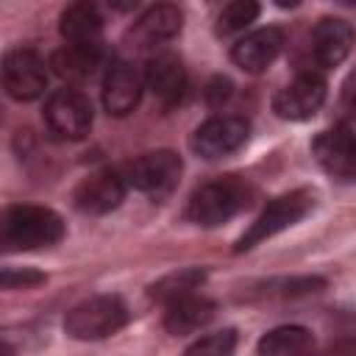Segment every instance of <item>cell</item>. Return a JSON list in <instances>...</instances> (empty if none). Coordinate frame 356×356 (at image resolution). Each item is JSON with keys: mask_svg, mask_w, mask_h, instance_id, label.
I'll return each instance as SVG.
<instances>
[{"mask_svg": "<svg viewBox=\"0 0 356 356\" xmlns=\"http://www.w3.org/2000/svg\"><path fill=\"white\" fill-rule=\"evenodd\" d=\"M325 103V78L314 70L295 75L284 89H278V95L273 97V111L281 120H292V122H303L312 120Z\"/></svg>", "mask_w": 356, "mask_h": 356, "instance_id": "9", "label": "cell"}, {"mask_svg": "<svg viewBox=\"0 0 356 356\" xmlns=\"http://www.w3.org/2000/svg\"><path fill=\"white\" fill-rule=\"evenodd\" d=\"M0 284L3 289H28V286H36V284H44V273H36L31 267H3V275H0Z\"/></svg>", "mask_w": 356, "mask_h": 356, "instance_id": "25", "label": "cell"}, {"mask_svg": "<svg viewBox=\"0 0 356 356\" xmlns=\"http://www.w3.org/2000/svg\"><path fill=\"white\" fill-rule=\"evenodd\" d=\"M181 156L172 153V150H153V153H145L139 159H134L122 178L131 189L142 192V195H150V197H164L175 189L178 178H181Z\"/></svg>", "mask_w": 356, "mask_h": 356, "instance_id": "5", "label": "cell"}, {"mask_svg": "<svg viewBox=\"0 0 356 356\" xmlns=\"http://www.w3.org/2000/svg\"><path fill=\"white\" fill-rule=\"evenodd\" d=\"M92 103L78 89H56L44 103V122L58 139H83L92 128Z\"/></svg>", "mask_w": 356, "mask_h": 356, "instance_id": "6", "label": "cell"}, {"mask_svg": "<svg viewBox=\"0 0 356 356\" xmlns=\"http://www.w3.org/2000/svg\"><path fill=\"white\" fill-rule=\"evenodd\" d=\"M125 178L117 170H100L86 175L78 186H75V209L83 214H108L114 211L122 200H125Z\"/></svg>", "mask_w": 356, "mask_h": 356, "instance_id": "10", "label": "cell"}, {"mask_svg": "<svg viewBox=\"0 0 356 356\" xmlns=\"http://www.w3.org/2000/svg\"><path fill=\"white\" fill-rule=\"evenodd\" d=\"M284 47V31L281 28H256L245 33L234 47H231V61L245 70V72H261L267 70Z\"/></svg>", "mask_w": 356, "mask_h": 356, "instance_id": "16", "label": "cell"}, {"mask_svg": "<svg viewBox=\"0 0 356 356\" xmlns=\"http://www.w3.org/2000/svg\"><path fill=\"white\" fill-rule=\"evenodd\" d=\"M50 67L67 81H89L103 67V47H72L64 44L53 53Z\"/></svg>", "mask_w": 356, "mask_h": 356, "instance_id": "19", "label": "cell"}, {"mask_svg": "<svg viewBox=\"0 0 356 356\" xmlns=\"http://www.w3.org/2000/svg\"><path fill=\"white\" fill-rule=\"evenodd\" d=\"M353 42H356V33H353L350 22H345L339 17H323L312 28V56L323 70L339 67L350 56Z\"/></svg>", "mask_w": 356, "mask_h": 356, "instance_id": "15", "label": "cell"}, {"mask_svg": "<svg viewBox=\"0 0 356 356\" xmlns=\"http://www.w3.org/2000/svg\"><path fill=\"white\" fill-rule=\"evenodd\" d=\"M186 70L175 53H153L145 67V86L161 106H175L186 95Z\"/></svg>", "mask_w": 356, "mask_h": 356, "instance_id": "13", "label": "cell"}, {"mask_svg": "<svg viewBox=\"0 0 356 356\" xmlns=\"http://www.w3.org/2000/svg\"><path fill=\"white\" fill-rule=\"evenodd\" d=\"M325 286V278L320 275H295V278H278V281H267L261 284L259 295H278V298H298V295H312L320 292Z\"/></svg>", "mask_w": 356, "mask_h": 356, "instance_id": "23", "label": "cell"}, {"mask_svg": "<svg viewBox=\"0 0 356 356\" xmlns=\"http://www.w3.org/2000/svg\"><path fill=\"white\" fill-rule=\"evenodd\" d=\"M203 278H206V270H200V267H184V270L170 273V275H164L161 281H156V284L150 286V298H156V300H161V303H170V300H175V298L192 295V292L203 284Z\"/></svg>", "mask_w": 356, "mask_h": 356, "instance_id": "21", "label": "cell"}, {"mask_svg": "<svg viewBox=\"0 0 356 356\" xmlns=\"http://www.w3.org/2000/svg\"><path fill=\"white\" fill-rule=\"evenodd\" d=\"M312 348V331L303 325H278L259 339V356H303Z\"/></svg>", "mask_w": 356, "mask_h": 356, "instance_id": "20", "label": "cell"}, {"mask_svg": "<svg viewBox=\"0 0 356 356\" xmlns=\"http://www.w3.org/2000/svg\"><path fill=\"white\" fill-rule=\"evenodd\" d=\"M3 356H14V348L8 342H3Z\"/></svg>", "mask_w": 356, "mask_h": 356, "instance_id": "27", "label": "cell"}, {"mask_svg": "<svg viewBox=\"0 0 356 356\" xmlns=\"http://www.w3.org/2000/svg\"><path fill=\"white\" fill-rule=\"evenodd\" d=\"M142 89H145V78L131 64L114 61L103 75V108L111 117H125L139 106Z\"/></svg>", "mask_w": 356, "mask_h": 356, "instance_id": "14", "label": "cell"}, {"mask_svg": "<svg viewBox=\"0 0 356 356\" xmlns=\"http://www.w3.org/2000/svg\"><path fill=\"white\" fill-rule=\"evenodd\" d=\"M259 11H261V6L253 0H234V3L222 6V11L217 14V25H214L217 36H234V33L245 31L250 22H256Z\"/></svg>", "mask_w": 356, "mask_h": 356, "instance_id": "22", "label": "cell"}, {"mask_svg": "<svg viewBox=\"0 0 356 356\" xmlns=\"http://www.w3.org/2000/svg\"><path fill=\"white\" fill-rule=\"evenodd\" d=\"M128 323V306L117 295H95L89 300H81L72 306L64 317V331L72 339L92 342L114 337Z\"/></svg>", "mask_w": 356, "mask_h": 356, "instance_id": "3", "label": "cell"}, {"mask_svg": "<svg viewBox=\"0 0 356 356\" xmlns=\"http://www.w3.org/2000/svg\"><path fill=\"white\" fill-rule=\"evenodd\" d=\"M231 92H234L231 81L222 78V75H217V78H211L209 86H206V100H209V106H222V103L231 97Z\"/></svg>", "mask_w": 356, "mask_h": 356, "instance_id": "26", "label": "cell"}, {"mask_svg": "<svg viewBox=\"0 0 356 356\" xmlns=\"http://www.w3.org/2000/svg\"><path fill=\"white\" fill-rule=\"evenodd\" d=\"M312 206H314V195H312L309 189H295V192H286V195L270 200V203L264 206V211H261V214L245 228V234L236 239L234 250H236V253H245V250L256 248L259 242H264V239H270V236L286 231L289 225H295L298 220H303V217L312 211Z\"/></svg>", "mask_w": 356, "mask_h": 356, "instance_id": "4", "label": "cell"}, {"mask_svg": "<svg viewBox=\"0 0 356 356\" xmlns=\"http://www.w3.org/2000/svg\"><path fill=\"white\" fill-rule=\"evenodd\" d=\"M3 86L6 95L19 103L42 97L47 89V67L42 56L31 47L8 50L3 58Z\"/></svg>", "mask_w": 356, "mask_h": 356, "instance_id": "8", "label": "cell"}, {"mask_svg": "<svg viewBox=\"0 0 356 356\" xmlns=\"http://www.w3.org/2000/svg\"><path fill=\"white\" fill-rule=\"evenodd\" d=\"M234 348H236V331L225 328V331H217V334L197 339L195 345L186 348L184 356H234Z\"/></svg>", "mask_w": 356, "mask_h": 356, "instance_id": "24", "label": "cell"}, {"mask_svg": "<svg viewBox=\"0 0 356 356\" xmlns=\"http://www.w3.org/2000/svg\"><path fill=\"white\" fill-rule=\"evenodd\" d=\"M58 31L72 47H100L103 44V17L95 3H72L58 17Z\"/></svg>", "mask_w": 356, "mask_h": 356, "instance_id": "18", "label": "cell"}, {"mask_svg": "<svg viewBox=\"0 0 356 356\" xmlns=\"http://www.w3.org/2000/svg\"><path fill=\"white\" fill-rule=\"evenodd\" d=\"M181 25H184V14H181L178 6H170V3L150 6L134 22V28L128 31L131 47H136V50H159L161 44L172 42L181 33Z\"/></svg>", "mask_w": 356, "mask_h": 356, "instance_id": "11", "label": "cell"}, {"mask_svg": "<svg viewBox=\"0 0 356 356\" xmlns=\"http://www.w3.org/2000/svg\"><path fill=\"white\" fill-rule=\"evenodd\" d=\"M253 195L256 192L248 178L220 175V178L203 184L200 189H195V195L189 197V206H186V217L195 225L214 228V225L236 217L242 209H248Z\"/></svg>", "mask_w": 356, "mask_h": 356, "instance_id": "2", "label": "cell"}, {"mask_svg": "<svg viewBox=\"0 0 356 356\" xmlns=\"http://www.w3.org/2000/svg\"><path fill=\"white\" fill-rule=\"evenodd\" d=\"M312 156L325 172L342 181H356V134L353 131L334 128V131L317 134V139L312 142Z\"/></svg>", "mask_w": 356, "mask_h": 356, "instance_id": "12", "label": "cell"}, {"mask_svg": "<svg viewBox=\"0 0 356 356\" xmlns=\"http://www.w3.org/2000/svg\"><path fill=\"white\" fill-rule=\"evenodd\" d=\"M64 236V220L44 206L17 203L0 217V245L6 250H36Z\"/></svg>", "mask_w": 356, "mask_h": 356, "instance_id": "1", "label": "cell"}, {"mask_svg": "<svg viewBox=\"0 0 356 356\" xmlns=\"http://www.w3.org/2000/svg\"><path fill=\"white\" fill-rule=\"evenodd\" d=\"M250 136V125L245 117H236V114H220V117H211L206 122H200L189 139L195 156L200 159H225L231 153H236Z\"/></svg>", "mask_w": 356, "mask_h": 356, "instance_id": "7", "label": "cell"}, {"mask_svg": "<svg viewBox=\"0 0 356 356\" xmlns=\"http://www.w3.org/2000/svg\"><path fill=\"white\" fill-rule=\"evenodd\" d=\"M214 314H217V303L192 292L164 303V328L175 337H186L206 328L214 320Z\"/></svg>", "mask_w": 356, "mask_h": 356, "instance_id": "17", "label": "cell"}]
</instances>
